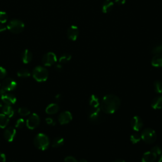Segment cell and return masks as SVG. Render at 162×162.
Masks as SVG:
<instances>
[{
	"mask_svg": "<svg viewBox=\"0 0 162 162\" xmlns=\"http://www.w3.org/2000/svg\"><path fill=\"white\" fill-rule=\"evenodd\" d=\"M2 105L1 103H0V107H2Z\"/></svg>",
	"mask_w": 162,
	"mask_h": 162,
	"instance_id": "cell-45",
	"label": "cell"
},
{
	"mask_svg": "<svg viewBox=\"0 0 162 162\" xmlns=\"http://www.w3.org/2000/svg\"><path fill=\"white\" fill-rule=\"evenodd\" d=\"M32 75L34 79L38 82H44L48 79V72L44 67L38 66L34 69Z\"/></svg>",
	"mask_w": 162,
	"mask_h": 162,
	"instance_id": "cell-4",
	"label": "cell"
},
{
	"mask_svg": "<svg viewBox=\"0 0 162 162\" xmlns=\"http://www.w3.org/2000/svg\"><path fill=\"white\" fill-rule=\"evenodd\" d=\"M55 68H56L57 70H58V71H60V70H61V69H62V66H61V64H58V65H56Z\"/></svg>",
	"mask_w": 162,
	"mask_h": 162,
	"instance_id": "cell-40",
	"label": "cell"
},
{
	"mask_svg": "<svg viewBox=\"0 0 162 162\" xmlns=\"http://www.w3.org/2000/svg\"><path fill=\"white\" fill-rule=\"evenodd\" d=\"M55 99H56V100H57V101H60L61 100V95L60 94H58L55 96Z\"/></svg>",
	"mask_w": 162,
	"mask_h": 162,
	"instance_id": "cell-41",
	"label": "cell"
},
{
	"mask_svg": "<svg viewBox=\"0 0 162 162\" xmlns=\"http://www.w3.org/2000/svg\"><path fill=\"white\" fill-rule=\"evenodd\" d=\"M18 113L19 114L22 116H28L30 114L31 112L30 110L28 109V108H25V107H22L19 109V110H18Z\"/></svg>",
	"mask_w": 162,
	"mask_h": 162,
	"instance_id": "cell-29",
	"label": "cell"
},
{
	"mask_svg": "<svg viewBox=\"0 0 162 162\" xmlns=\"http://www.w3.org/2000/svg\"><path fill=\"white\" fill-rule=\"evenodd\" d=\"M6 29H7V28H6L4 25H3V24H0V32H4L5 31H6Z\"/></svg>",
	"mask_w": 162,
	"mask_h": 162,
	"instance_id": "cell-39",
	"label": "cell"
},
{
	"mask_svg": "<svg viewBox=\"0 0 162 162\" xmlns=\"http://www.w3.org/2000/svg\"><path fill=\"white\" fill-rule=\"evenodd\" d=\"M151 106L153 109L160 110L162 109V96L156 97L153 100Z\"/></svg>",
	"mask_w": 162,
	"mask_h": 162,
	"instance_id": "cell-18",
	"label": "cell"
},
{
	"mask_svg": "<svg viewBox=\"0 0 162 162\" xmlns=\"http://www.w3.org/2000/svg\"><path fill=\"white\" fill-rule=\"evenodd\" d=\"M115 2L117 5H124L125 3L126 0H115Z\"/></svg>",
	"mask_w": 162,
	"mask_h": 162,
	"instance_id": "cell-38",
	"label": "cell"
},
{
	"mask_svg": "<svg viewBox=\"0 0 162 162\" xmlns=\"http://www.w3.org/2000/svg\"><path fill=\"white\" fill-rule=\"evenodd\" d=\"M131 125L134 131L138 132L143 127V121L139 116H134L131 121Z\"/></svg>",
	"mask_w": 162,
	"mask_h": 162,
	"instance_id": "cell-10",
	"label": "cell"
},
{
	"mask_svg": "<svg viewBox=\"0 0 162 162\" xmlns=\"http://www.w3.org/2000/svg\"><path fill=\"white\" fill-rule=\"evenodd\" d=\"M46 122L47 123L48 125H52V126L55 125V124H56V122L52 118H47L46 119Z\"/></svg>",
	"mask_w": 162,
	"mask_h": 162,
	"instance_id": "cell-35",
	"label": "cell"
},
{
	"mask_svg": "<svg viewBox=\"0 0 162 162\" xmlns=\"http://www.w3.org/2000/svg\"><path fill=\"white\" fill-rule=\"evenodd\" d=\"M2 112L3 114L7 116L9 119L12 117L14 115V110L12 109V107L10 105H6L3 107Z\"/></svg>",
	"mask_w": 162,
	"mask_h": 162,
	"instance_id": "cell-21",
	"label": "cell"
},
{
	"mask_svg": "<svg viewBox=\"0 0 162 162\" xmlns=\"http://www.w3.org/2000/svg\"><path fill=\"white\" fill-rule=\"evenodd\" d=\"M9 123V118L3 113H0V128L4 129Z\"/></svg>",
	"mask_w": 162,
	"mask_h": 162,
	"instance_id": "cell-23",
	"label": "cell"
},
{
	"mask_svg": "<svg viewBox=\"0 0 162 162\" xmlns=\"http://www.w3.org/2000/svg\"><path fill=\"white\" fill-rule=\"evenodd\" d=\"M79 31L76 25H72L67 31V36L72 41H75L79 37Z\"/></svg>",
	"mask_w": 162,
	"mask_h": 162,
	"instance_id": "cell-12",
	"label": "cell"
},
{
	"mask_svg": "<svg viewBox=\"0 0 162 162\" xmlns=\"http://www.w3.org/2000/svg\"><path fill=\"white\" fill-rule=\"evenodd\" d=\"M120 105V98L114 94L106 95L101 101L100 109L106 114H112L119 109Z\"/></svg>",
	"mask_w": 162,
	"mask_h": 162,
	"instance_id": "cell-1",
	"label": "cell"
},
{
	"mask_svg": "<svg viewBox=\"0 0 162 162\" xmlns=\"http://www.w3.org/2000/svg\"><path fill=\"white\" fill-rule=\"evenodd\" d=\"M89 105L91 108H98L100 106V102L99 98L96 95H91L89 100Z\"/></svg>",
	"mask_w": 162,
	"mask_h": 162,
	"instance_id": "cell-22",
	"label": "cell"
},
{
	"mask_svg": "<svg viewBox=\"0 0 162 162\" xmlns=\"http://www.w3.org/2000/svg\"><path fill=\"white\" fill-rule=\"evenodd\" d=\"M6 160V157L5 154L3 153L0 152V162H5Z\"/></svg>",
	"mask_w": 162,
	"mask_h": 162,
	"instance_id": "cell-37",
	"label": "cell"
},
{
	"mask_svg": "<svg viewBox=\"0 0 162 162\" xmlns=\"http://www.w3.org/2000/svg\"><path fill=\"white\" fill-rule=\"evenodd\" d=\"M154 88L156 93L162 94V82L160 80H156L154 83Z\"/></svg>",
	"mask_w": 162,
	"mask_h": 162,
	"instance_id": "cell-28",
	"label": "cell"
},
{
	"mask_svg": "<svg viewBox=\"0 0 162 162\" xmlns=\"http://www.w3.org/2000/svg\"><path fill=\"white\" fill-rule=\"evenodd\" d=\"M151 151L156 155V156H161L162 155V148L159 146H155L153 148H152Z\"/></svg>",
	"mask_w": 162,
	"mask_h": 162,
	"instance_id": "cell-31",
	"label": "cell"
},
{
	"mask_svg": "<svg viewBox=\"0 0 162 162\" xmlns=\"http://www.w3.org/2000/svg\"><path fill=\"white\" fill-rule=\"evenodd\" d=\"M71 58H72L71 55H70L68 53H65L60 57L59 61L60 64H65V63L71 60Z\"/></svg>",
	"mask_w": 162,
	"mask_h": 162,
	"instance_id": "cell-25",
	"label": "cell"
},
{
	"mask_svg": "<svg viewBox=\"0 0 162 162\" xmlns=\"http://www.w3.org/2000/svg\"><path fill=\"white\" fill-rule=\"evenodd\" d=\"M157 156L151 151H147L144 153L142 157V162H155L156 160Z\"/></svg>",
	"mask_w": 162,
	"mask_h": 162,
	"instance_id": "cell-15",
	"label": "cell"
},
{
	"mask_svg": "<svg viewBox=\"0 0 162 162\" xmlns=\"http://www.w3.org/2000/svg\"><path fill=\"white\" fill-rule=\"evenodd\" d=\"M17 83L13 79L10 78H7L3 80L2 88L4 89L6 92L11 91L17 87Z\"/></svg>",
	"mask_w": 162,
	"mask_h": 162,
	"instance_id": "cell-9",
	"label": "cell"
},
{
	"mask_svg": "<svg viewBox=\"0 0 162 162\" xmlns=\"http://www.w3.org/2000/svg\"><path fill=\"white\" fill-rule=\"evenodd\" d=\"M6 75V70L2 67H0V79L4 78Z\"/></svg>",
	"mask_w": 162,
	"mask_h": 162,
	"instance_id": "cell-34",
	"label": "cell"
},
{
	"mask_svg": "<svg viewBox=\"0 0 162 162\" xmlns=\"http://www.w3.org/2000/svg\"><path fill=\"white\" fill-rule=\"evenodd\" d=\"M64 144V139L61 137H57L53 140L52 146L53 148H58Z\"/></svg>",
	"mask_w": 162,
	"mask_h": 162,
	"instance_id": "cell-24",
	"label": "cell"
},
{
	"mask_svg": "<svg viewBox=\"0 0 162 162\" xmlns=\"http://www.w3.org/2000/svg\"><path fill=\"white\" fill-rule=\"evenodd\" d=\"M79 162H87V161L84 159H82V160H80V161H79Z\"/></svg>",
	"mask_w": 162,
	"mask_h": 162,
	"instance_id": "cell-43",
	"label": "cell"
},
{
	"mask_svg": "<svg viewBox=\"0 0 162 162\" xmlns=\"http://www.w3.org/2000/svg\"><path fill=\"white\" fill-rule=\"evenodd\" d=\"M141 139V135L137 132L133 133L131 136V141L133 144H136L140 141Z\"/></svg>",
	"mask_w": 162,
	"mask_h": 162,
	"instance_id": "cell-27",
	"label": "cell"
},
{
	"mask_svg": "<svg viewBox=\"0 0 162 162\" xmlns=\"http://www.w3.org/2000/svg\"><path fill=\"white\" fill-rule=\"evenodd\" d=\"M1 98L2 101L8 105H12L16 103L17 101V98L15 96L11 94H8L7 93H5L1 95Z\"/></svg>",
	"mask_w": 162,
	"mask_h": 162,
	"instance_id": "cell-13",
	"label": "cell"
},
{
	"mask_svg": "<svg viewBox=\"0 0 162 162\" xmlns=\"http://www.w3.org/2000/svg\"><path fill=\"white\" fill-rule=\"evenodd\" d=\"M64 162H79L73 156H67L65 158Z\"/></svg>",
	"mask_w": 162,
	"mask_h": 162,
	"instance_id": "cell-36",
	"label": "cell"
},
{
	"mask_svg": "<svg viewBox=\"0 0 162 162\" xmlns=\"http://www.w3.org/2000/svg\"><path fill=\"white\" fill-rule=\"evenodd\" d=\"M158 162H162V155H161L160 158V160H159V161Z\"/></svg>",
	"mask_w": 162,
	"mask_h": 162,
	"instance_id": "cell-44",
	"label": "cell"
},
{
	"mask_svg": "<svg viewBox=\"0 0 162 162\" xmlns=\"http://www.w3.org/2000/svg\"><path fill=\"white\" fill-rule=\"evenodd\" d=\"M141 137L144 142L147 144H152L155 142L156 139V134L153 129L147 128L142 131Z\"/></svg>",
	"mask_w": 162,
	"mask_h": 162,
	"instance_id": "cell-5",
	"label": "cell"
},
{
	"mask_svg": "<svg viewBox=\"0 0 162 162\" xmlns=\"http://www.w3.org/2000/svg\"><path fill=\"white\" fill-rule=\"evenodd\" d=\"M40 119L39 115L36 113H33L29 116V118L27 120L26 125L27 127H28V129L33 130L38 127Z\"/></svg>",
	"mask_w": 162,
	"mask_h": 162,
	"instance_id": "cell-7",
	"label": "cell"
},
{
	"mask_svg": "<svg viewBox=\"0 0 162 162\" xmlns=\"http://www.w3.org/2000/svg\"><path fill=\"white\" fill-rule=\"evenodd\" d=\"M34 145L40 150H46L50 145V140L48 137L44 134H38L35 137L34 140Z\"/></svg>",
	"mask_w": 162,
	"mask_h": 162,
	"instance_id": "cell-2",
	"label": "cell"
},
{
	"mask_svg": "<svg viewBox=\"0 0 162 162\" xmlns=\"http://www.w3.org/2000/svg\"><path fill=\"white\" fill-rule=\"evenodd\" d=\"M113 162H125L124 160H121V159H119V160H115L114 161H113Z\"/></svg>",
	"mask_w": 162,
	"mask_h": 162,
	"instance_id": "cell-42",
	"label": "cell"
},
{
	"mask_svg": "<svg viewBox=\"0 0 162 162\" xmlns=\"http://www.w3.org/2000/svg\"><path fill=\"white\" fill-rule=\"evenodd\" d=\"M17 75L19 77H28L31 75V74L29 72V71L26 70V69H21L20 70L18 71L17 72Z\"/></svg>",
	"mask_w": 162,
	"mask_h": 162,
	"instance_id": "cell-26",
	"label": "cell"
},
{
	"mask_svg": "<svg viewBox=\"0 0 162 162\" xmlns=\"http://www.w3.org/2000/svg\"><path fill=\"white\" fill-rule=\"evenodd\" d=\"M114 4L111 0H106L102 6V12L105 13L110 12L113 8Z\"/></svg>",
	"mask_w": 162,
	"mask_h": 162,
	"instance_id": "cell-17",
	"label": "cell"
},
{
	"mask_svg": "<svg viewBox=\"0 0 162 162\" xmlns=\"http://www.w3.org/2000/svg\"><path fill=\"white\" fill-rule=\"evenodd\" d=\"M24 123H25V121L23 119H18L16 122L15 123V127L17 128H19V129H21L24 126Z\"/></svg>",
	"mask_w": 162,
	"mask_h": 162,
	"instance_id": "cell-33",
	"label": "cell"
},
{
	"mask_svg": "<svg viewBox=\"0 0 162 162\" xmlns=\"http://www.w3.org/2000/svg\"><path fill=\"white\" fill-rule=\"evenodd\" d=\"M57 61L56 55L53 52H49L44 55L42 58V64L44 65L50 67L55 64Z\"/></svg>",
	"mask_w": 162,
	"mask_h": 162,
	"instance_id": "cell-8",
	"label": "cell"
},
{
	"mask_svg": "<svg viewBox=\"0 0 162 162\" xmlns=\"http://www.w3.org/2000/svg\"><path fill=\"white\" fill-rule=\"evenodd\" d=\"M102 112L100 107L91 108V110L89 111L88 114L89 120L94 123H101L104 119Z\"/></svg>",
	"mask_w": 162,
	"mask_h": 162,
	"instance_id": "cell-3",
	"label": "cell"
},
{
	"mask_svg": "<svg viewBox=\"0 0 162 162\" xmlns=\"http://www.w3.org/2000/svg\"><path fill=\"white\" fill-rule=\"evenodd\" d=\"M60 107L56 103L50 104L46 109V113L49 115H53L57 113L59 110Z\"/></svg>",
	"mask_w": 162,
	"mask_h": 162,
	"instance_id": "cell-19",
	"label": "cell"
},
{
	"mask_svg": "<svg viewBox=\"0 0 162 162\" xmlns=\"http://www.w3.org/2000/svg\"><path fill=\"white\" fill-rule=\"evenodd\" d=\"M7 29L14 34H19L23 31L24 29V24L19 20H13L7 25Z\"/></svg>",
	"mask_w": 162,
	"mask_h": 162,
	"instance_id": "cell-6",
	"label": "cell"
},
{
	"mask_svg": "<svg viewBox=\"0 0 162 162\" xmlns=\"http://www.w3.org/2000/svg\"><path fill=\"white\" fill-rule=\"evenodd\" d=\"M7 20H8L7 13L3 11L0 12V23L3 24L6 22Z\"/></svg>",
	"mask_w": 162,
	"mask_h": 162,
	"instance_id": "cell-32",
	"label": "cell"
},
{
	"mask_svg": "<svg viewBox=\"0 0 162 162\" xmlns=\"http://www.w3.org/2000/svg\"><path fill=\"white\" fill-rule=\"evenodd\" d=\"M72 120V115L68 111H65L60 114L58 116V121L61 125H65L71 122Z\"/></svg>",
	"mask_w": 162,
	"mask_h": 162,
	"instance_id": "cell-11",
	"label": "cell"
},
{
	"mask_svg": "<svg viewBox=\"0 0 162 162\" xmlns=\"http://www.w3.org/2000/svg\"><path fill=\"white\" fill-rule=\"evenodd\" d=\"M32 59V54L29 50H25L22 54V60L24 64H28Z\"/></svg>",
	"mask_w": 162,
	"mask_h": 162,
	"instance_id": "cell-16",
	"label": "cell"
},
{
	"mask_svg": "<svg viewBox=\"0 0 162 162\" xmlns=\"http://www.w3.org/2000/svg\"><path fill=\"white\" fill-rule=\"evenodd\" d=\"M151 64L155 67H162V55H155L151 60Z\"/></svg>",
	"mask_w": 162,
	"mask_h": 162,
	"instance_id": "cell-20",
	"label": "cell"
},
{
	"mask_svg": "<svg viewBox=\"0 0 162 162\" xmlns=\"http://www.w3.org/2000/svg\"><path fill=\"white\" fill-rule=\"evenodd\" d=\"M16 129L12 127L7 128L4 132L5 138L8 142H12L13 141L15 135H16Z\"/></svg>",
	"mask_w": 162,
	"mask_h": 162,
	"instance_id": "cell-14",
	"label": "cell"
},
{
	"mask_svg": "<svg viewBox=\"0 0 162 162\" xmlns=\"http://www.w3.org/2000/svg\"><path fill=\"white\" fill-rule=\"evenodd\" d=\"M161 53H162V46L161 45H158V46L154 47L152 50V53L154 55H161Z\"/></svg>",
	"mask_w": 162,
	"mask_h": 162,
	"instance_id": "cell-30",
	"label": "cell"
}]
</instances>
